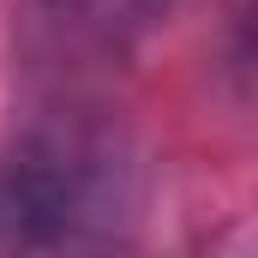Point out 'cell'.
I'll return each instance as SVG.
<instances>
[{
  "instance_id": "6da1fadb",
  "label": "cell",
  "mask_w": 258,
  "mask_h": 258,
  "mask_svg": "<svg viewBox=\"0 0 258 258\" xmlns=\"http://www.w3.org/2000/svg\"><path fill=\"white\" fill-rule=\"evenodd\" d=\"M102 222L90 168L66 150L24 156L0 174V258H84Z\"/></svg>"
}]
</instances>
